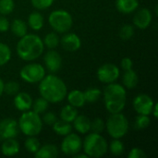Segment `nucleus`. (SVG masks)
Returning <instances> with one entry per match:
<instances>
[{"instance_id":"ea45409f","label":"nucleus","mask_w":158,"mask_h":158,"mask_svg":"<svg viewBox=\"0 0 158 158\" xmlns=\"http://www.w3.org/2000/svg\"><path fill=\"white\" fill-rule=\"evenodd\" d=\"M57 120V118L55 113L53 112H44L43 117V122H44L46 125H53Z\"/></svg>"},{"instance_id":"c85d7f7f","label":"nucleus","mask_w":158,"mask_h":158,"mask_svg":"<svg viewBox=\"0 0 158 158\" xmlns=\"http://www.w3.org/2000/svg\"><path fill=\"white\" fill-rule=\"evenodd\" d=\"M26 150L31 154H35L40 148V142L35 136H28L24 143Z\"/></svg>"},{"instance_id":"6ab92c4d","label":"nucleus","mask_w":158,"mask_h":158,"mask_svg":"<svg viewBox=\"0 0 158 158\" xmlns=\"http://www.w3.org/2000/svg\"><path fill=\"white\" fill-rule=\"evenodd\" d=\"M117 9L123 14H131L134 12L139 6L138 0H117Z\"/></svg>"},{"instance_id":"6e6552de","label":"nucleus","mask_w":158,"mask_h":158,"mask_svg":"<svg viewBox=\"0 0 158 158\" xmlns=\"http://www.w3.org/2000/svg\"><path fill=\"white\" fill-rule=\"evenodd\" d=\"M19 76L28 83H37L45 76V69L41 64L31 63L22 67L19 71Z\"/></svg>"},{"instance_id":"473e14b6","label":"nucleus","mask_w":158,"mask_h":158,"mask_svg":"<svg viewBox=\"0 0 158 158\" xmlns=\"http://www.w3.org/2000/svg\"><path fill=\"white\" fill-rule=\"evenodd\" d=\"M109 150H110V153L112 155L120 156V155H122L124 153L125 146H124L123 143L121 141H119V139H114V141H112L110 143Z\"/></svg>"},{"instance_id":"dca6fc26","label":"nucleus","mask_w":158,"mask_h":158,"mask_svg":"<svg viewBox=\"0 0 158 158\" xmlns=\"http://www.w3.org/2000/svg\"><path fill=\"white\" fill-rule=\"evenodd\" d=\"M31 105L32 98L28 93L19 92L14 97V106L15 108L19 111H28L31 108Z\"/></svg>"},{"instance_id":"1a4fd4ad","label":"nucleus","mask_w":158,"mask_h":158,"mask_svg":"<svg viewBox=\"0 0 158 158\" xmlns=\"http://www.w3.org/2000/svg\"><path fill=\"white\" fill-rule=\"evenodd\" d=\"M82 148V141L75 133H69L65 136L61 143V151L66 156H75L80 153Z\"/></svg>"},{"instance_id":"c756f323","label":"nucleus","mask_w":158,"mask_h":158,"mask_svg":"<svg viewBox=\"0 0 158 158\" xmlns=\"http://www.w3.org/2000/svg\"><path fill=\"white\" fill-rule=\"evenodd\" d=\"M85 101L88 103H95L100 98L102 92L98 88H89L84 93Z\"/></svg>"},{"instance_id":"f8f14e48","label":"nucleus","mask_w":158,"mask_h":158,"mask_svg":"<svg viewBox=\"0 0 158 158\" xmlns=\"http://www.w3.org/2000/svg\"><path fill=\"white\" fill-rule=\"evenodd\" d=\"M19 132V126L16 119L6 118L0 121V139L6 140L15 138Z\"/></svg>"},{"instance_id":"c9c22d12","label":"nucleus","mask_w":158,"mask_h":158,"mask_svg":"<svg viewBox=\"0 0 158 158\" xmlns=\"http://www.w3.org/2000/svg\"><path fill=\"white\" fill-rule=\"evenodd\" d=\"M15 8L14 0H0V14L8 15Z\"/></svg>"},{"instance_id":"aec40b11","label":"nucleus","mask_w":158,"mask_h":158,"mask_svg":"<svg viewBox=\"0 0 158 158\" xmlns=\"http://www.w3.org/2000/svg\"><path fill=\"white\" fill-rule=\"evenodd\" d=\"M66 96H67V99H68V102L69 103V105L76 108L82 107L84 106V104L86 103L85 98H84V94H83V92H81L80 90H72Z\"/></svg>"},{"instance_id":"2eb2a0df","label":"nucleus","mask_w":158,"mask_h":158,"mask_svg":"<svg viewBox=\"0 0 158 158\" xmlns=\"http://www.w3.org/2000/svg\"><path fill=\"white\" fill-rule=\"evenodd\" d=\"M63 47L64 50L69 51V52H75L79 50L81 46V38L73 33V32H69L66 33L59 42Z\"/></svg>"},{"instance_id":"423d86ee","label":"nucleus","mask_w":158,"mask_h":158,"mask_svg":"<svg viewBox=\"0 0 158 158\" xmlns=\"http://www.w3.org/2000/svg\"><path fill=\"white\" fill-rule=\"evenodd\" d=\"M106 130L112 138L121 139L129 131V121L121 112L111 114L106 121Z\"/></svg>"},{"instance_id":"bb28decb","label":"nucleus","mask_w":158,"mask_h":158,"mask_svg":"<svg viewBox=\"0 0 158 158\" xmlns=\"http://www.w3.org/2000/svg\"><path fill=\"white\" fill-rule=\"evenodd\" d=\"M59 42H60V39L57 36V34L55 32L47 33L43 40L44 45L46 46L48 49H55L59 44Z\"/></svg>"},{"instance_id":"72a5a7b5","label":"nucleus","mask_w":158,"mask_h":158,"mask_svg":"<svg viewBox=\"0 0 158 158\" xmlns=\"http://www.w3.org/2000/svg\"><path fill=\"white\" fill-rule=\"evenodd\" d=\"M134 35V27L131 24H124L119 31V37L123 41H128L131 39Z\"/></svg>"},{"instance_id":"2f4dec72","label":"nucleus","mask_w":158,"mask_h":158,"mask_svg":"<svg viewBox=\"0 0 158 158\" xmlns=\"http://www.w3.org/2000/svg\"><path fill=\"white\" fill-rule=\"evenodd\" d=\"M150 124H151V119L148 115L139 114V116L135 118V122H134L135 129L138 131H142V130L148 128Z\"/></svg>"},{"instance_id":"b1692460","label":"nucleus","mask_w":158,"mask_h":158,"mask_svg":"<svg viewBox=\"0 0 158 158\" xmlns=\"http://www.w3.org/2000/svg\"><path fill=\"white\" fill-rule=\"evenodd\" d=\"M77 116H78L77 108L70 106V105L65 106L60 111V118H61V120L69 122V123H71L76 118Z\"/></svg>"},{"instance_id":"412c9836","label":"nucleus","mask_w":158,"mask_h":158,"mask_svg":"<svg viewBox=\"0 0 158 158\" xmlns=\"http://www.w3.org/2000/svg\"><path fill=\"white\" fill-rule=\"evenodd\" d=\"M34 156L36 158H56L58 156V150L54 144H45L40 146Z\"/></svg>"},{"instance_id":"4c0bfd02","label":"nucleus","mask_w":158,"mask_h":158,"mask_svg":"<svg viewBox=\"0 0 158 158\" xmlns=\"http://www.w3.org/2000/svg\"><path fill=\"white\" fill-rule=\"evenodd\" d=\"M54 1L55 0H31V3L36 9L43 10L50 7L53 5Z\"/></svg>"},{"instance_id":"f257e3e1","label":"nucleus","mask_w":158,"mask_h":158,"mask_svg":"<svg viewBox=\"0 0 158 158\" xmlns=\"http://www.w3.org/2000/svg\"><path fill=\"white\" fill-rule=\"evenodd\" d=\"M39 93L48 103L56 104L63 101L68 94L65 82L56 75H47L40 81Z\"/></svg>"},{"instance_id":"39448f33","label":"nucleus","mask_w":158,"mask_h":158,"mask_svg":"<svg viewBox=\"0 0 158 158\" xmlns=\"http://www.w3.org/2000/svg\"><path fill=\"white\" fill-rule=\"evenodd\" d=\"M19 129L26 136H37L43 129L40 115L34 111H24L18 122Z\"/></svg>"},{"instance_id":"e433bc0d","label":"nucleus","mask_w":158,"mask_h":158,"mask_svg":"<svg viewBox=\"0 0 158 158\" xmlns=\"http://www.w3.org/2000/svg\"><path fill=\"white\" fill-rule=\"evenodd\" d=\"M105 127H106L105 121L100 118H96L93 121H91V130L90 131H92L94 133H102L105 130Z\"/></svg>"},{"instance_id":"4468645a","label":"nucleus","mask_w":158,"mask_h":158,"mask_svg":"<svg viewBox=\"0 0 158 158\" xmlns=\"http://www.w3.org/2000/svg\"><path fill=\"white\" fill-rule=\"evenodd\" d=\"M153 15L150 9L143 7L139 9L133 17V25L141 30L147 29L152 22Z\"/></svg>"},{"instance_id":"c03bdc74","label":"nucleus","mask_w":158,"mask_h":158,"mask_svg":"<svg viewBox=\"0 0 158 158\" xmlns=\"http://www.w3.org/2000/svg\"><path fill=\"white\" fill-rule=\"evenodd\" d=\"M73 157L74 158H88L89 156L86 155V154H76L75 156H73Z\"/></svg>"},{"instance_id":"20e7f679","label":"nucleus","mask_w":158,"mask_h":158,"mask_svg":"<svg viewBox=\"0 0 158 158\" xmlns=\"http://www.w3.org/2000/svg\"><path fill=\"white\" fill-rule=\"evenodd\" d=\"M84 154L89 157H102L104 156L108 149L106 140L100 135V133H90L88 134L84 142L82 143Z\"/></svg>"},{"instance_id":"79ce46f5","label":"nucleus","mask_w":158,"mask_h":158,"mask_svg":"<svg viewBox=\"0 0 158 158\" xmlns=\"http://www.w3.org/2000/svg\"><path fill=\"white\" fill-rule=\"evenodd\" d=\"M9 26H10V24H9L8 19L6 18L3 17V16L0 17V31L1 32L7 31L8 29H9Z\"/></svg>"},{"instance_id":"f3484780","label":"nucleus","mask_w":158,"mask_h":158,"mask_svg":"<svg viewBox=\"0 0 158 158\" xmlns=\"http://www.w3.org/2000/svg\"><path fill=\"white\" fill-rule=\"evenodd\" d=\"M1 152L6 156H14L19 152V143L15 138L4 140L1 145Z\"/></svg>"},{"instance_id":"f03ea898","label":"nucleus","mask_w":158,"mask_h":158,"mask_svg":"<svg viewBox=\"0 0 158 158\" xmlns=\"http://www.w3.org/2000/svg\"><path fill=\"white\" fill-rule=\"evenodd\" d=\"M43 40L36 34H25L17 44L18 56L24 61H33L44 53Z\"/></svg>"},{"instance_id":"f704fd0d","label":"nucleus","mask_w":158,"mask_h":158,"mask_svg":"<svg viewBox=\"0 0 158 158\" xmlns=\"http://www.w3.org/2000/svg\"><path fill=\"white\" fill-rule=\"evenodd\" d=\"M19 92V84L17 81H10L4 83V93L7 95H16Z\"/></svg>"},{"instance_id":"a19ab883","label":"nucleus","mask_w":158,"mask_h":158,"mask_svg":"<svg viewBox=\"0 0 158 158\" xmlns=\"http://www.w3.org/2000/svg\"><path fill=\"white\" fill-rule=\"evenodd\" d=\"M121 68L124 71L126 70H129V69H131L132 67H133V62L132 60L130 58V57H124L122 60H121Z\"/></svg>"},{"instance_id":"9d476101","label":"nucleus","mask_w":158,"mask_h":158,"mask_svg":"<svg viewBox=\"0 0 158 158\" xmlns=\"http://www.w3.org/2000/svg\"><path fill=\"white\" fill-rule=\"evenodd\" d=\"M120 75L119 69L111 63H106L102 65L97 70V78L103 83H112L115 82Z\"/></svg>"},{"instance_id":"a878e982","label":"nucleus","mask_w":158,"mask_h":158,"mask_svg":"<svg viewBox=\"0 0 158 158\" xmlns=\"http://www.w3.org/2000/svg\"><path fill=\"white\" fill-rule=\"evenodd\" d=\"M52 126L53 131L60 136H66L69 134L72 131V126L70 125V123L63 120H56Z\"/></svg>"},{"instance_id":"9b49d317","label":"nucleus","mask_w":158,"mask_h":158,"mask_svg":"<svg viewBox=\"0 0 158 158\" xmlns=\"http://www.w3.org/2000/svg\"><path fill=\"white\" fill-rule=\"evenodd\" d=\"M154 100L148 94H139L133 100V108L140 115H150L154 107Z\"/></svg>"},{"instance_id":"393cba45","label":"nucleus","mask_w":158,"mask_h":158,"mask_svg":"<svg viewBox=\"0 0 158 158\" xmlns=\"http://www.w3.org/2000/svg\"><path fill=\"white\" fill-rule=\"evenodd\" d=\"M9 27L11 29L12 33L17 37L20 38L25 34H27V24L19 19H14Z\"/></svg>"},{"instance_id":"37998d69","label":"nucleus","mask_w":158,"mask_h":158,"mask_svg":"<svg viewBox=\"0 0 158 158\" xmlns=\"http://www.w3.org/2000/svg\"><path fill=\"white\" fill-rule=\"evenodd\" d=\"M158 104H155L154 105V107H153V110H152V113L151 114H153L154 115V117L156 118H158Z\"/></svg>"},{"instance_id":"ddd939ff","label":"nucleus","mask_w":158,"mask_h":158,"mask_svg":"<svg viewBox=\"0 0 158 158\" xmlns=\"http://www.w3.org/2000/svg\"><path fill=\"white\" fill-rule=\"evenodd\" d=\"M45 68L52 73L57 72L62 66V57L58 52L50 49L44 56Z\"/></svg>"},{"instance_id":"7ed1b4c3","label":"nucleus","mask_w":158,"mask_h":158,"mask_svg":"<svg viewBox=\"0 0 158 158\" xmlns=\"http://www.w3.org/2000/svg\"><path fill=\"white\" fill-rule=\"evenodd\" d=\"M127 101V92L118 83H108L104 90V103L106 110L110 114L121 112Z\"/></svg>"},{"instance_id":"5701e85b","label":"nucleus","mask_w":158,"mask_h":158,"mask_svg":"<svg viewBox=\"0 0 158 158\" xmlns=\"http://www.w3.org/2000/svg\"><path fill=\"white\" fill-rule=\"evenodd\" d=\"M44 23V16L40 12H32L29 15L28 18V25L33 31H40Z\"/></svg>"},{"instance_id":"cd10ccee","label":"nucleus","mask_w":158,"mask_h":158,"mask_svg":"<svg viewBox=\"0 0 158 158\" xmlns=\"http://www.w3.org/2000/svg\"><path fill=\"white\" fill-rule=\"evenodd\" d=\"M48 105H49V103L44 98H43L42 96L39 97V98H36L32 102V105H31L32 111H34L35 113H37L39 115L40 114H44L47 110Z\"/></svg>"},{"instance_id":"a18cd8bd","label":"nucleus","mask_w":158,"mask_h":158,"mask_svg":"<svg viewBox=\"0 0 158 158\" xmlns=\"http://www.w3.org/2000/svg\"><path fill=\"white\" fill-rule=\"evenodd\" d=\"M3 93H4V81H3V80L0 78V97H1V95L3 94Z\"/></svg>"},{"instance_id":"0eeeda50","label":"nucleus","mask_w":158,"mask_h":158,"mask_svg":"<svg viewBox=\"0 0 158 158\" xmlns=\"http://www.w3.org/2000/svg\"><path fill=\"white\" fill-rule=\"evenodd\" d=\"M48 22L53 30L59 33L68 32L73 25L71 15L64 9H57L51 12L48 18Z\"/></svg>"},{"instance_id":"a211bd4d","label":"nucleus","mask_w":158,"mask_h":158,"mask_svg":"<svg viewBox=\"0 0 158 158\" xmlns=\"http://www.w3.org/2000/svg\"><path fill=\"white\" fill-rule=\"evenodd\" d=\"M72 122L74 129L81 134H85L91 130V120L84 115H78Z\"/></svg>"},{"instance_id":"58836bf2","label":"nucleus","mask_w":158,"mask_h":158,"mask_svg":"<svg viewBox=\"0 0 158 158\" xmlns=\"http://www.w3.org/2000/svg\"><path fill=\"white\" fill-rule=\"evenodd\" d=\"M129 158H146L147 155L145 154V152L138 147H134L131 150L130 154L128 155Z\"/></svg>"},{"instance_id":"4be33fe9","label":"nucleus","mask_w":158,"mask_h":158,"mask_svg":"<svg viewBox=\"0 0 158 158\" xmlns=\"http://www.w3.org/2000/svg\"><path fill=\"white\" fill-rule=\"evenodd\" d=\"M122 81H123V85L127 89H134L138 84L139 78H138L137 73L131 69L124 72Z\"/></svg>"},{"instance_id":"7c9ffc66","label":"nucleus","mask_w":158,"mask_h":158,"mask_svg":"<svg viewBox=\"0 0 158 158\" xmlns=\"http://www.w3.org/2000/svg\"><path fill=\"white\" fill-rule=\"evenodd\" d=\"M11 58V50L6 44L0 43V67L6 65Z\"/></svg>"}]
</instances>
